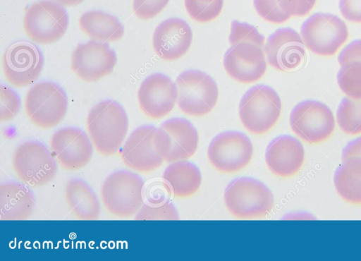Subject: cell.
Instances as JSON below:
<instances>
[{"instance_id": "d6986e66", "label": "cell", "mask_w": 361, "mask_h": 261, "mask_svg": "<svg viewBox=\"0 0 361 261\" xmlns=\"http://www.w3.org/2000/svg\"><path fill=\"white\" fill-rule=\"evenodd\" d=\"M224 66L235 80L251 83L259 80L265 73L267 62L262 48L253 44L231 46L224 56Z\"/></svg>"}, {"instance_id": "d4e9b609", "label": "cell", "mask_w": 361, "mask_h": 261, "mask_svg": "<svg viewBox=\"0 0 361 261\" xmlns=\"http://www.w3.org/2000/svg\"><path fill=\"white\" fill-rule=\"evenodd\" d=\"M163 178L177 198L193 195L202 182L200 170L188 162H178L169 165L163 174Z\"/></svg>"}, {"instance_id": "ab89813d", "label": "cell", "mask_w": 361, "mask_h": 261, "mask_svg": "<svg viewBox=\"0 0 361 261\" xmlns=\"http://www.w3.org/2000/svg\"><path fill=\"white\" fill-rule=\"evenodd\" d=\"M200 1H213V0H200Z\"/></svg>"}, {"instance_id": "30bf717a", "label": "cell", "mask_w": 361, "mask_h": 261, "mask_svg": "<svg viewBox=\"0 0 361 261\" xmlns=\"http://www.w3.org/2000/svg\"><path fill=\"white\" fill-rule=\"evenodd\" d=\"M68 25L66 12L50 1H40L32 4L24 14V31L32 42L37 44L56 42L65 34Z\"/></svg>"}, {"instance_id": "8d00e7d4", "label": "cell", "mask_w": 361, "mask_h": 261, "mask_svg": "<svg viewBox=\"0 0 361 261\" xmlns=\"http://www.w3.org/2000/svg\"><path fill=\"white\" fill-rule=\"evenodd\" d=\"M355 61L361 62V40L350 42L344 47L338 56V62L340 65Z\"/></svg>"}, {"instance_id": "8fae6325", "label": "cell", "mask_w": 361, "mask_h": 261, "mask_svg": "<svg viewBox=\"0 0 361 261\" xmlns=\"http://www.w3.org/2000/svg\"><path fill=\"white\" fill-rule=\"evenodd\" d=\"M253 154L250 139L238 131H226L217 135L209 143L207 157L218 171L234 174L245 168Z\"/></svg>"}, {"instance_id": "277c9868", "label": "cell", "mask_w": 361, "mask_h": 261, "mask_svg": "<svg viewBox=\"0 0 361 261\" xmlns=\"http://www.w3.org/2000/svg\"><path fill=\"white\" fill-rule=\"evenodd\" d=\"M143 181L135 174L120 171L109 175L101 189V198L106 211L116 217L128 218L143 205Z\"/></svg>"}, {"instance_id": "9a60e30c", "label": "cell", "mask_w": 361, "mask_h": 261, "mask_svg": "<svg viewBox=\"0 0 361 261\" xmlns=\"http://www.w3.org/2000/svg\"><path fill=\"white\" fill-rule=\"evenodd\" d=\"M50 152L60 165L66 171H78L90 161L93 150L87 135L74 128L59 129L51 136Z\"/></svg>"}, {"instance_id": "83f0119b", "label": "cell", "mask_w": 361, "mask_h": 261, "mask_svg": "<svg viewBox=\"0 0 361 261\" xmlns=\"http://www.w3.org/2000/svg\"><path fill=\"white\" fill-rule=\"evenodd\" d=\"M341 90L348 97L361 99V62H348L341 65L337 73Z\"/></svg>"}, {"instance_id": "8992f818", "label": "cell", "mask_w": 361, "mask_h": 261, "mask_svg": "<svg viewBox=\"0 0 361 261\" xmlns=\"http://www.w3.org/2000/svg\"><path fill=\"white\" fill-rule=\"evenodd\" d=\"M12 168L23 183L34 188L47 185L57 171L51 152L42 143L34 141L23 142L15 149Z\"/></svg>"}, {"instance_id": "2e32d148", "label": "cell", "mask_w": 361, "mask_h": 261, "mask_svg": "<svg viewBox=\"0 0 361 261\" xmlns=\"http://www.w3.org/2000/svg\"><path fill=\"white\" fill-rule=\"evenodd\" d=\"M116 63V55L107 44L88 42L79 44L71 55V67L85 82L99 80L111 74Z\"/></svg>"}, {"instance_id": "3957f363", "label": "cell", "mask_w": 361, "mask_h": 261, "mask_svg": "<svg viewBox=\"0 0 361 261\" xmlns=\"http://www.w3.org/2000/svg\"><path fill=\"white\" fill-rule=\"evenodd\" d=\"M224 202L229 212L239 219L267 216L274 206V197L262 182L252 178H239L226 188Z\"/></svg>"}, {"instance_id": "4316f807", "label": "cell", "mask_w": 361, "mask_h": 261, "mask_svg": "<svg viewBox=\"0 0 361 261\" xmlns=\"http://www.w3.org/2000/svg\"><path fill=\"white\" fill-rule=\"evenodd\" d=\"M336 120L345 133L355 135L361 133V99L344 97L338 104Z\"/></svg>"}, {"instance_id": "836d02e7", "label": "cell", "mask_w": 361, "mask_h": 261, "mask_svg": "<svg viewBox=\"0 0 361 261\" xmlns=\"http://www.w3.org/2000/svg\"><path fill=\"white\" fill-rule=\"evenodd\" d=\"M169 0H133V10L140 19L149 20L157 16Z\"/></svg>"}, {"instance_id": "e0dca14e", "label": "cell", "mask_w": 361, "mask_h": 261, "mask_svg": "<svg viewBox=\"0 0 361 261\" xmlns=\"http://www.w3.org/2000/svg\"><path fill=\"white\" fill-rule=\"evenodd\" d=\"M177 96L176 85L162 73L147 77L137 92L140 108L151 119L166 116L173 109Z\"/></svg>"}, {"instance_id": "cb8c5ba5", "label": "cell", "mask_w": 361, "mask_h": 261, "mask_svg": "<svg viewBox=\"0 0 361 261\" xmlns=\"http://www.w3.org/2000/svg\"><path fill=\"white\" fill-rule=\"evenodd\" d=\"M79 27L89 37L101 42H116L124 34V28L116 18L98 11L83 13L79 18Z\"/></svg>"}, {"instance_id": "9c48e42d", "label": "cell", "mask_w": 361, "mask_h": 261, "mask_svg": "<svg viewBox=\"0 0 361 261\" xmlns=\"http://www.w3.org/2000/svg\"><path fill=\"white\" fill-rule=\"evenodd\" d=\"M293 131L309 144H319L329 139L335 129L331 110L324 103L307 99L296 104L290 114Z\"/></svg>"}, {"instance_id": "d590c367", "label": "cell", "mask_w": 361, "mask_h": 261, "mask_svg": "<svg viewBox=\"0 0 361 261\" xmlns=\"http://www.w3.org/2000/svg\"><path fill=\"white\" fill-rule=\"evenodd\" d=\"M338 8L345 19L361 23V0H339Z\"/></svg>"}, {"instance_id": "5bb4252c", "label": "cell", "mask_w": 361, "mask_h": 261, "mask_svg": "<svg viewBox=\"0 0 361 261\" xmlns=\"http://www.w3.org/2000/svg\"><path fill=\"white\" fill-rule=\"evenodd\" d=\"M5 79L13 86L21 88L34 83L43 66V58L37 47L27 42L10 46L3 56Z\"/></svg>"}, {"instance_id": "e575fe53", "label": "cell", "mask_w": 361, "mask_h": 261, "mask_svg": "<svg viewBox=\"0 0 361 261\" xmlns=\"http://www.w3.org/2000/svg\"><path fill=\"white\" fill-rule=\"evenodd\" d=\"M281 9L289 16H304L314 6L317 0H278Z\"/></svg>"}, {"instance_id": "ac0fdd59", "label": "cell", "mask_w": 361, "mask_h": 261, "mask_svg": "<svg viewBox=\"0 0 361 261\" xmlns=\"http://www.w3.org/2000/svg\"><path fill=\"white\" fill-rule=\"evenodd\" d=\"M264 50L269 65L280 71L294 70L306 59L302 37L290 28H279L274 32L268 37Z\"/></svg>"}, {"instance_id": "52a82bcc", "label": "cell", "mask_w": 361, "mask_h": 261, "mask_svg": "<svg viewBox=\"0 0 361 261\" xmlns=\"http://www.w3.org/2000/svg\"><path fill=\"white\" fill-rule=\"evenodd\" d=\"M300 34L305 46L323 56L335 54L348 38L345 23L328 13H316L302 23Z\"/></svg>"}, {"instance_id": "d6a6232c", "label": "cell", "mask_w": 361, "mask_h": 261, "mask_svg": "<svg viewBox=\"0 0 361 261\" xmlns=\"http://www.w3.org/2000/svg\"><path fill=\"white\" fill-rule=\"evenodd\" d=\"M20 101L18 95L10 88L0 87V121H6L13 119L18 113Z\"/></svg>"}, {"instance_id": "484cf974", "label": "cell", "mask_w": 361, "mask_h": 261, "mask_svg": "<svg viewBox=\"0 0 361 261\" xmlns=\"http://www.w3.org/2000/svg\"><path fill=\"white\" fill-rule=\"evenodd\" d=\"M334 183L345 202L361 205V158L343 161L334 174Z\"/></svg>"}, {"instance_id": "6da1fadb", "label": "cell", "mask_w": 361, "mask_h": 261, "mask_svg": "<svg viewBox=\"0 0 361 261\" xmlns=\"http://www.w3.org/2000/svg\"><path fill=\"white\" fill-rule=\"evenodd\" d=\"M86 127L96 151L104 156L115 154L128 128L126 111L118 103L106 100L96 104L87 116Z\"/></svg>"}, {"instance_id": "f35d334b", "label": "cell", "mask_w": 361, "mask_h": 261, "mask_svg": "<svg viewBox=\"0 0 361 261\" xmlns=\"http://www.w3.org/2000/svg\"><path fill=\"white\" fill-rule=\"evenodd\" d=\"M64 6H74L81 4L84 0H55Z\"/></svg>"}, {"instance_id": "74e56055", "label": "cell", "mask_w": 361, "mask_h": 261, "mask_svg": "<svg viewBox=\"0 0 361 261\" xmlns=\"http://www.w3.org/2000/svg\"><path fill=\"white\" fill-rule=\"evenodd\" d=\"M353 158H361V137L348 143L342 152L343 161Z\"/></svg>"}, {"instance_id": "ffe728a7", "label": "cell", "mask_w": 361, "mask_h": 261, "mask_svg": "<svg viewBox=\"0 0 361 261\" xmlns=\"http://www.w3.org/2000/svg\"><path fill=\"white\" fill-rule=\"evenodd\" d=\"M192 31L190 26L178 18H168L155 29L153 48L156 54L166 61H173L182 57L190 47Z\"/></svg>"}, {"instance_id": "603a6c76", "label": "cell", "mask_w": 361, "mask_h": 261, "mask_svg": "<svg viewBox=\"0 0 361 261\" xmlns=\"http://www.w3.org/2000/svg\"><path fill=\"white\" fill-rule=\"evenodd\" d=\"M64 198L72 214L80 220H96L100 206L91 188L80 179H71L64 188Z\"/></svg>"}, {"instance_id": "7c38bea8", "label": "cell", "mask_w": 361, "mask_h": 261, "mask_svg": "<svg viewBox=\"0 0 361 261\" xmlns=\"http://www.w3.org/2000/svg\"><path fill=\"white\" fill-rule=\"evenodd\" d=\"M123 163L140 173H148L158 169L164 159L157 146V128L144 126L134 130L120 150Z\"/></svg>"}, {"instance_id": "4fadbf2b", "label": "cell", "mask_w": 361, "mask_h": 261, "mask_svg": "<svg viewBox=\"0 0 361 261\" xmlns=\"http://www.w3.org/2000/svg\"><path fill=\"white\" fill-rule=\"evenodd\" d=\"M198 140L196 128L185 119H170L157 128L158 149L167 162L191 157L197 150Z\"/></svg>"}, {"instance_id": "ba28073f", "label": "cell", "mask_w": 361, "mask_h": 261, "mask_svg": "<svg viewBox=\"0 0 361 261\" xmlns=\"http://www.w3.org/2000/svg\"><path fill=\"white\" fill-rule=\"evenodd\" d=\"M24 108L27 118L35 126L50 128L57 126L66 116L67 98L57 85L42 82L27 92Z\"/></svg>"}, {"instance_id": "7a4b0ae2", "label": "cell", "mask_w": 361, "mask_h": 261, "mask_svg": "<svg viewBox=\"0 0 361 261\" xmlns=\"http://www.w3.org/2000/svg\"><path fill=\"white\" fill-rule=\"evenodd\" d=\"M281 112L278 93L267 85L250 88L239 104V116L244 127L250 133L262 135L277 123Z\"/></svg>"}, {"instance_id": "4dcf8cb0", "label": "cell", "mask_w": 361, "mask_h": 261, "mask_svg": "<svg viewBox=\"0 0 361 261\" xmlns=\"http://www.w3.org/2000/svg\"><path fill=\"white\" fill-rule=\"evenodd\" d=\"M136 220H176L178 212L175 207L169 202H151L144 205L135 214Z\"/></svg>"}, {"instance_id": "f546056e", "label": "cell", "mask_w": 361, "mask_h": 261, "mask_svg": "<svg viewBox=\"0 0 361 261\" xmlns=\"http://www.w3.org/2000/svg\"><path fill=\"white\" fill-rule=\"evenodd\" d=\"M228 40L231 46L248 44L261 48H263L265 42L264 37L255 27L235 20L231 22Z\"/></svg>"}, {"instance_id": "7402d4cb", "label": "cell", "mask_w": 361, "mask_h": 261, "mask_svg": "<svg viewBox=\"0 0 361 261\" xmlns=\"http://www.w3.org/2000/svg\"><path fill=\"white\" fill-rule=\"evenodd\" d=\"M34 198L29 188L17 183L0 186V219L25 220L32 212Z\"/></svg>"}, {"instance_id": "44dd1931", "label": "cell", "mask_w": 361, "mask_h": 261, "mask_svg": "<svg viewBox=\"0 0 361 261\" xmlns=\"http://www.w3.org/2000/svg\"><path fill=\"white\" fill-rule=\"evenodd\" d=\"M305 150L301 142L290 135H281L268 145L265 161L269 170L281 178L295 175L302 168Z\"/></svg>"}, {"instance_id": "f1b7e54d", "label": "cell", "mask_w": 361, "mask_h": 261, "mask_svg": "<svg viewBox=\"0 0 361 261\" xmlns=\"http://www.w3.org/2000/svg\"><path fill=\"white\" fill-rule=\"evenodd\" d=\"M184 4L191 18L197 22L207 23L219 16L223 8L224 0H184Z\"/></svg>"}, {"instance_id": "1f68e13d", "label": "cell", "mask_w": 361, "mask_h": 261, "mask_svg": "<svg viewBox=\"0 0 361 261\" xmlns=\"http://www.w3.org/2000/svg\"><path fill=\"white\" fill-rule=\"evenodd\" d=\"M253 4L260 17L269 23L279 24L290 18L281 9L278 0H253Z\"/></svg>"}, {"instance_id": "5b68a950", "label": "cell", "mask_w": 361, "mask_h": 261, "mask_svg": "<svg viewBox=\"0 0 361 261\" xmlns=\"http://www.w3.org/2000/svg\"><path fill=\"white\" fill-rule=\"evenodd\" d=\"M177 103L184 114L202 116L211 112L216 104L219 90L216 82L199 70L180 73L176 80Z\"/></svg>"}]
</instances>
